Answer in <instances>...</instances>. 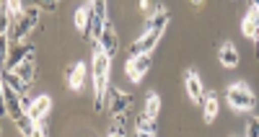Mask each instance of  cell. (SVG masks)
<instances>
[{
	"label": "cell",
	"instance_id": "cell-1",
	"mask_svg": "<svg viewBox=\"0 0 259 137\" xmlns=\"http://www.w3.org/2000/svg\"><path fill=\"white\" fill-rule=\"evenodd\" d=\"M226 99H228V104H231L233 111H251L254 104H256V96L249 90L246 83H233V85L228 88Z\"/></svg>",
	"mask_w": 259,
	"mask_h": 137
},
{
	"label": "cell",
	"instance_id": "cell-2",
	"mask_svg": "<svg viewBox=\"0 0 259 137\" xmlns=\"http://www.w3.org/2000/svg\"><path fill=\"white\" fill-rule=\"evenodd\" d=\"M39 24V6H29L26 13L13 24V41H24Z\"/></svg>",
	"mask_w": 259,
	"mask_h": 137
},
{
	"label": "cell",
	"instance_id": "cell-3",
	"mask_svg": "<svg viewBox=\"0 0 259 137\" xmlns=\"http://www.w3.org/2000/svg\"><path fill=\"white\" fill-rule=\"evenodd\" d=\"M0 94H3V104H6V114L13 119V122H18L21 117H24V106H21V94L18 90H13L11 85H0Z\"/></svg>",
	"mask_w": 259,
	"mask_h": 137
},
{
	"label": "cell",
	"instance_id": "cell-4",
	"mask_svg": "<svg viewBox=\"0 0 259 137\" xmlns=\"http://www.w3.org/2000/svg\"><path fill=\"white\" fill-rule=\"evenodd\" d=\"M106 104H109L112 109V117H119V114H127L130 106H133V96L124 94V90L109 85V90H106Z\"/></svg>",
	"mask_w": 259,
	"mask_h": 137
},
{
	"label": "cell",
	"instance_id": "cell-5",
	"mask_svg": "<svg viewBox=\"0 0 259 137\" xmlns=\"http://www.w3.org/2000/svg\"><path fill=\"white\" fill-rule=\"evenodd\" d=\"M158 39H161V34H158V31H153V29H145V34H143V36H140L138 41H133V47H130V57L150 55V52L156 50Z\"/></svg>",
	"mask_w": 259,
	"mask_h": 137
},
{
	"label": "cell",
	"instance_id": "cell-6",
	"mask_svg": "<svg viewBox=\"0 0 259 137\" xmlns=\"http://www.w3.org/2000/svg\"><path fill=\"white\" fill-rule=\"evenodd\" d=\"M148 70H150V55L130 57V60L124 62V73H127V78H130V80H135V83H138Z\"/></svg>",
	"mask_w": 259,
	"mask_h": 137
},
{
	"label": "cell",
	"instance_id": "cell-7",
	"mask_svg": "<svg viewBox=\"0 0 259 137\" xmlns=\"http://www.w3.org/2000/svg\"><path fill=\"white\" fill-rule=\"evenodd\" d=\"M184 85H187V96H189L194 104H202V101H205V88H202V80L197 78V73L187 70V73H184Z\"/></svg>",
	"mask_w": 259,
	"mask_h": 137
},
{
	"label": "cell",
	"instance_id": "cell-8",
	"mask_svg": "<svg viewBox=\"0 0 259 137\" xmlns=\"http://www.w3.org/2000/svg\"><path fill=\"white\" fill-rule=\"evenodd\" d=\"M68 88L70 90H80L83 88V83H85V75H89V67H85L83 62H75V65H70L68 67Z\"/></svg>",
	"mask_w": 259,
	"mask_h": 137
},
{
	"label": "cell",
	"instance_id": "cell-9",
	"mask_svg": "<svg viewBox=\"0 0 259 137\" xmlns=\"http://www.w3.org/2000/svg\"><path fill=\"white\" fill-rule=\"evenodd\" d=\"M52 111V99L50 96H36L31 109H29V117L34 122H41V119H47V114Z\"/></svg>",
	"mask_w": 259,
	"mask_h": 137
},
{
	"label": "cell",
	"instance_id": "cell-10",
	"mask_svg": "<svg viewBox=\"0 0 259 137\" xmlns=\"http://www.w3.org/2000/svg\"><path fill=\"white\" fill-rule=\"evenodd\" d=\"M91 13H94V8H91V0L89 3H83L78 11H75V29L83 34V36H89V21H91Z\"/></svg>",
	"mask_w": 259,
	"mask_h": 137
},
{
	"label": "cell",
	"instance_id": "cell-11",
	"mask_svg": "<svg viewBox=\"0 0 259 137\" xmlns=\"http://www.w3.org/2000/svg\"><path fill=\"white\" fill-rule=\"evenodd\" d=\"M29 52H34V47H31V44H24V41H18L16 47L11 50L8 60H6V67H11V70H13L16 65H21V62L26 60V55H29Z\"/></svg>",
	"mask_w": 259,
	"mask_h": 137
},
{
	"label": "cell",
	"instance_id": "cell-12",
	"mask_svg": "<svg viewBox=\"0 0 259 137\" xmlns=\"http://www.w3.org/2000/svg\"><path fill=\"white\" fill-rule=\"evenodd\" d=\"M218 60H221V65H223V67H236L241 57H239V50H236L231 41H226L223 47L218 50Z\"/></svg>",
	"mask_w": 259,
	"mask_h": 137
},
{
	"label": "cell",
	"instance_id": "cell-13",
	"mask_svg": "<svg viewBox=\"0 0 259 137\" xmlns=\"http://www.w3.org/2000/svg\"><path fill=\"white\" fill-rule=\"evenodd\" d=\"M168 21H171V13H168L166 8H156V13L148 18V26H145V29H153V31L163 34V29L168 26Z\"/></svg>",
	"mask_w": 259,
	"mask_h": 137
},
{
	"label": "cell",
	"instance_id": "cell-14",
	"mask_svg": "<svg viewBox=\"0 0 259 137\" xmlns=\"http://www.w3.org/2000/svg\"><path fill=\"white\" fill-rule=\"evenodd\" d=\"M3 83L11 85L13 90H18V94H26V88H29V83L21 78L16 70H11V67H6V70H3Z\"/></svg>",
	"mask_w": 259,
	"mask_h": 137
},
{
	"label": "cell",
	"instance_id": "cell-15",
	"mask_svg": "<svg viewBox=\"0 0 259 137\" xmlns=\"http://www.w3.org/2000/svg\"><path fill=\"white\" fill-rule=\"evenodd\" d=\"M135 134H145V137H153V134H158L156 117H148V114H143V117L138 119V124H135Z\"/></svg>",
	"mask_w": 259,
	"mask_h": 137
},
{
	"label": "cell",
	"instance_id": "cell-16",
	"mask_svg": "<svg viewBox=\"0 0 259 137\" xmlns=\"http://www.w3.org/2000/svg\"><path fill=\"white\" fill-rule=\"evenodd\" d=\"M99 44H101V47H104V52H106V55H109V57L114 60L119 39H117V34H114V29H112V26H106V31H104V36L99 39Z\"/></svg>",
	"mask_w": 259,
	"mask_h": 137
},
{
	"label": "cell",
	"instance_id": "cell-17",
	"mask_svg": "<svg viewBox=\"0 0 259 137\" xmlns=\"http://www.w3.org/2000/svg\"><path fill=\"white\" fill-rule=\"evenodd\" d=\"M34 57H36V52H29L24 62L13 67V70H16V73H18L21 78H24V80H26L29 85H31V80H34Z\"/></svg>",
	"mask_w": 259,
	"mask_h": 137
},
{
	"label": "cell",
	"instance_id": "cell-18",
	"mask_svg": "<svg viewBox=\"0 0 259 137\" xmlns=\"http://www.w3.org/2000/svg\"><path fill=\"white\" fill-rule=\"evenodd\" d=\"M202 106H205V122H207V124H212V122H215V117H218V109H221L218 94H207V96H205V101H202Z\"/></svg>",
	"mask_w": 259,
	"mask_h": 137
},
{
	"label": "cell",
	"instance_id": "cell-19",
	"mask_svg": "<svg viewBox=\"0 0 259 137\" xmlns=\"http://www.w3.org/2000/svg\"><path fill=\"white\" fill-rule=\"evenodd\" d=\"M16 127H18L21 134H26V137H36V134H39V122H34L29 114H24V117L16 122Z\"/></svg>",
	"mask_w": 259,
	"mask_h": 137
},
{
	"label": "cell",
	"instance_id": "cell-20",
	"mask_svg": "<svg viewBox=\"0 0 259 137\" xmlns=\"http://www.w3.org/2000/svg\"><path fill=\"white\" fill-rule=\"evenodd\" d=\"M158 111H161V96L158 94H148V99H145V114H148V117H158Z\"/></svg>",
	"mask_w": 259,
	"mask_h": 137
},
{
	"label": "cell",
	"instance_id": "cell-21",
	"mask_svg": "<svg viewBox=\"0 0 259 137\" xmlns=\"http://www.w3.org/2000/svg\"><path fill=\"white\" fill-rule=\"evenodd\" d=\"M241 34L244 36H249V39H256V26H254V16H251V8H249V13L244 16V24H241Z\"/></svg>",
	"mask_w": 259,
	"mask_h": 137
},
{
	"label": "cell",
	"instance_id": "cell-22",
	"mask_svg": "<svg viewBox=\"0 0 259 137\" xmlns=\"http://www.w3.org/2000/svg\"><path fill=\"white\" fill-rule=\"evenodd\" d=\"M244 134H246V137H259V117H254V119L246 124Z\"/></svg>",
	"mask_w": 259,
	"mask_h": 137
},
{
	"label": "cell",
	"instance_id": "cell-23",
	"mask_svg": "<svg viewBox=\"0 0 259 137\" xmlns=\"http://www.w3.org/2000/svg\"><path fill=\"white\" fill-rule=\"evenodd\" d=\"M106 132H109L112 137H122V134H127V129H124V124H122V122H117V119L112 122V127H109V129H106Z\"/></svg>",
	"mask_w": 259,
	"mask_h": 137
},
{
	"label": "cell",
	"instance_id": "cell-24",
	"mask_svg": "<svg viewBox=\"0 0 259 137\" xmlns=\"http://www.w3.org/2000/svg\"><path fill=\"white\" fill-rule=\"evenodd\" d=\"M91 8H94L96 16L106 18V0H91Z\"/></svg>",
	"mask_w": 259,
	"mask_h": 137
},
{
	"label": "cell",
	"instance_id": "cell-25",
	"mask_svg": "<svg viewBox=\"0 0 259 137\" xmlns=\"http://www.w3.org/2000/svg\"><path fill=\"white\" fill-rule=\"evenodd\" d=\"M36 3H39V8L52 11V13H55V8H57V0H36Z\"/></svg>",
	"mask_w": 259,
	"mask_h": 137
},
{
	"label": "cell",
	"instance_id": "cell-26",
	"mask_svg": "<svg viewBox=\"0 0 259 137\" xmlns=\"http://www.w3.org/2000/svg\"><path fill=\"white\" fill-rule=\"evenodd\" d=\"M31 104H34V99H29V94H21V106H24V111H26V114H29Z\"/></svg>",
	"mask_w": 259,
	"mask_h": 137
},
{
	"label": "cell",
	"instance_id": "cell-27",
	"mask_svg": "<svg viewBox=\"0 0 259 137\" xmlns=\"http://www.w3.org/2000/svg\"><path fill=\"white\" fill-rule=\"evenodd\" d=\"M39 134H50V127H47V122H45V119L39 122Z\"/></svg>",
	"mask_w": 259,
	"mask_h": 137
},
{
	"label": "cell",
	"instance_id": "cell-28",
	"mask_svg": "<svg viewBox=\"0 0 259 137\" xmlns=\"http://www.w3.org/2000/svg\"><path fill=\"white\" fill-rule=\"evenodd\" d=\"M251 16H254V26L259 31V8H251Z\"/></svg>",
	"mask_w": 259,
	"mask_h": 137
},
{
	"label": "cell",
	"instance_id": "cell-29",
	"mask_svg": "<svg viewBox=\"0 0 259 137\" xmlns=\"http://www.w3.org/2000/svg\"><path fill=\"white\" fill-rule=\"evenodd\" d=\"M140 8H143L145 13H150V0H140ZM150 16H153V13H150Z\"/></svg>",
	"mask_w": 259,
	"mask_h": 137
},
{
	"label": "cell",
	"instance_id": "cell-30",
	"mask_svg": "<svg viewBox=\"0 0 259 137\" xmlns=\"http://www.w3.org/2000/svg\"><path fill=\"white\" fill-rule=\"evenodd\" d=\"M251 8H259V0H251Z\"/></svg>",
	"mask_w": 259,
	"mask_h": 137
},
{
	"label": "cell",
	"instance_id": "cell-31",
	"mask_svg": "<svg viewBox=\"0 0 259 137\" xmlns=\"http://www.w3.org/2000/svg\"><path fill=\"white\" fill-rule=\"evenodd\" d=\"M192 3H194V6H202V0H192Z\"/></svg>",
	"mask_w": 259,
	"mask_h": 137
},
{
	"label": "cell",
	"instance_id": "cell-32",
	"mask_svg": "<svg viewBox=\"0 0 259 137\" xmlns=\"http://www.w3.org/2000/svg\"><path fill=\"white\" fill-rule=\"evenodd\" d=\"M254 41H256V52H259V34H256V39H254Z\"/></svg>",
	"mask_w": 259,
	"mask_h": 137
}]
</instances>
